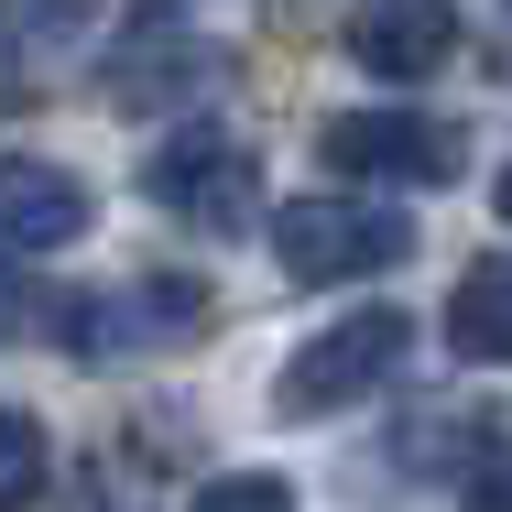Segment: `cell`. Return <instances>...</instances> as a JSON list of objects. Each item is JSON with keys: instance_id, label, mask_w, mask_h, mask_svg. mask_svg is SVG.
Segmentation results:
<instances>
[{"instance_id": "1", "label": "cell", "mask_w": 512, "mask_h": 512, "mask_svg": "<svg viewBox=\"0 0 512 512\" xmlns=\"http://www.w3.org/2000/svg\"><path fill=\"white\" fill-rule=\"evenodd\" d=\"M404 349H414V316L404 306H360V316H338V327H316L306 349L273 371V414H349L360 393H382L393 371H404Z\"/></svg>"}, {"instance_id": "2", "label": "cell", "mask_w": 512, "mask_h": 512, "mask_svg": "<svg viewBox=\"0 0 512 512\" xmlns=\"http://www.w3.org/2000/svg\"><path fill=\"white\" fill-rule=\"evenodd\" d=\"M414 251L404 207L382 197H295L273 207V262L295 273V284H360V273H393Z\"/></svg>"}, {"instance_id": "3", "label": "cell", "mask_w": 512, "mask_h": 512, "mask_svg": "<svg viewBox=\"0 0 512 512\" xmlns=\"http://www.w3.org/2000/svg\"><path fill=\"white\" fill-rule=\"evenodd\" d=\"M142 186H153L164 218H186V229H207V240H229V229L262 218V164H251V142L218 131V120H186V131L142 164Z\"/></svg>"}, {"instance_id": "4", "label": "cell", "mask_w": 512, "mask_h": 512, "mask_svg": "<svg viewBox=\"0 0 512 512\" xmlns=\"http://www.w3.org/2000/svg\"><path fill=\"white\" fill-rule=\"evenodd\" d=\"M316 142L360 186H458V164H469V142L447 120H425V109H338Z\"/></svg>"}, {"instance_id": "5", "label": "cell", "mask_w": 512, "mask_h": 512, "mask_svg": "<svg viewBox=\"0 0 512 512\" xmlns=\"http://www.w3.org/2000/svg\"><path fill=\"white\" fill-rule=\"evenodd\" d=\"M77 327H66V349L77 360H120V349H175V338H197L207 327V284L186 273H164V284H131V295H77Z\"/></svg>"}, {"instance_id": "6", "label": "cell", "mask_w": 512, "mask_h": 512, "mask_svg": "<svg viewBox=\"0 0 512 512\" xmlns=\"http://www.w3.org/2000/svg\"><path fill=\"white\" fill-rule=\"evenodd\" d=\"M447 55H458V0H360L349 11V66H371L393 88L436 77Z\"/></svg>"}, {"instance_id": "7", "label": "cell", "mask_w": 512, "mask_h": 512, "mask_svg": "<svg viewBox=\"0 0 512 512\" xmlns=\"http://www.w3.org/2000/svg\"><path fill=\"white\" fill-rule=\"evenodd\" d=\"M66 240H88V186H77L66 164L0 153V251H11V262H44V251H66Z\"/></svg>"}, {"instance_id": "8", "label": "cell", "mask_w": 512, "mask_h": 512, "mask_svg": "<svg viewBox=\"0 0 512 512\" xmlns=\"http://www.w3.org/2000/svg\"><path fill=\"white\" fill-rule=\"evenodd\" d=\"M207 66H218V55H207L186 22H131V33L109 44V77H99V88H109V109H175V99L207 88Z\"/></svg>"}, {"instance_id": "9", "label": "cell", "mask_w": 512, "mask_h": 512, "mask_svg": "<svg viewBox=\"0 0 512 512\" xmlns=\"http://www.w3.org/2000/svg\"><path fill=\"white\" fill-rule=\"evenodd\" d=\"M447 349L480 360V371H512V251L469 262L458 295H447Z\"/></svg>"}, {"instance_id": "10", "label": "cell", "mask_w": 512, "mask_h": 512, "mask_svg": "<svg viewBox=\"0 0 512 512\" xmlns=\"http://www.w3.org/2000/svg\"><path fill=\"white\" fill-rule=\"evenodd\" d=\"M44 469H55V447H44V425L0 404V512H22V502H33V491H44Z\"/></svg>"}, {"instance_id": "11", "label": "cell", "mask_w": 512, "mask_h": 512, "mask_svg": "<svg viewBox=\"0 0 512 512\" xmlns=\"http://www.w3.org/2000/svg\"><path fill=\"white\" fill-rule=\"evenodd\" d=\"M186 512H295V491H284L273 469H229V480H207Z\"/></svg>"}, {"instance_id": "12", "label": "cell", "mask_w": 512, "mask_h": 512, "mask_svg": "<svg viewBox=\"0 0 512 512\" xmlns=\"http://www.w3.org/2000/svg\"><path fill=\"white\" fill-rule=\"evenodd\" d=\"M458 512H512V425L469 458V480H458Z\"/></svg>"}, {"instance_id": "13", "label": "cell", "mask_w": 512, "mask_h": 512, "mask_svg": "<svg viewBox=\"0 0 512 512\" xmlns=\"http://www.w3.org/2000/svg\"><path fill=\"white\" fill-rule=\"evenodd\" d=\"M491 207H502V218H512V164H502V186H491Z\"/></svg>"}]
</instances>
